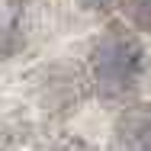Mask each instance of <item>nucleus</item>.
<instances>
[{
  "instance_id": "7ed1b4c3",
  "label": "nucleus",
  "mask_w": 151,
  "mask_h": 151,
  "mask_svg": "<svg viewBox=\"0 0 151 151\" xmlns=\"http://www.w3.org/2000/svg\"><path fill=\"white\" fill-rule=\"evenodd\" d=\"M16 29V6L10 0H0V45L10 48V32Z\"/></svg>"
},
{
  "instance_id": "f257e3e1",
  "label": "nucleus",
  "mask_w": 151,
  "mask_h": 151,
  "mask_svg": "<svg viewBox=\"0 0 151 151\" xmlns=\"http://www.w3.org/2000/svg\"><path fill=\"white\" fill-rule=\"evenodd\" d=\"M145 71V58H142V45L135 42V35L125 29L106 32L96 42L93 52V84L96 90L109 100H119L138 87Z\"/></svg>"
},
{
  "instance_id": "f03ea898",
  "label": "nucleus",
  "mask_w": 151,
  "mask_h": 151,
  "mask_svg": "<svg viewBox=\"0 0 151 151\" xmlns=\"http://www.w3.org/2000/svg\"><path fill=\"white\" fill-rule=\"evenodd\" d=\"M119 148H151V106H132L116 122Z\"/></svg>"
},
{
  "instance_id": "20e7f679",
  "label": "nucleus",
  "mask_w": 151,
  "mask_h": 151,
  "mask_svg": "<svg viewBox=\"0 0 151 151\" xmlns=\"http://www.w3.org/2000/svg\"><path fill=\"white\" fill-rule=\"evenodd\" d=\"M122 6H125L132 23H138L142 29L151 26V0H122Z\"/></svg>"
}]
</instances>
